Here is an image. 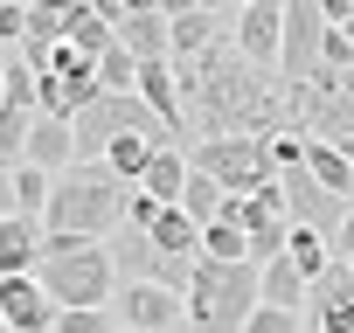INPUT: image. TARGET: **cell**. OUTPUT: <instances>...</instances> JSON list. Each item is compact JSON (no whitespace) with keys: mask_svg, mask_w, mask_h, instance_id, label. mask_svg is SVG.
Listing matches in <instances>:
<instances>
[{"mask_svg":"<svg viewBox=\"0 0 354 333\" xmlns=\"http://www.w3.org/2000/svg\"><path fill=\"white\" fill-rule=\"evenodd\" d=\"M181 91H188V125L202 139H278V132H299L292 91L236 56V28L202 63L181 70Z\"/></svg>","mask_w":354,"mask_h":333,"instance_id":"obj_1","label":"cell"},{"mask_svg":"<svg viewBox=\"0 0 354 333\" xmlns=\"http://www.w3.org/2000/svg\"><path fill=\"white\" fill-rule=\"evenodd\" d=\"M125 209H132V188L111 174V166L77 160L70 174H56V195H49L42 229L49 236H77V243H104V236L125 229Z\"/></svg>","mask_w":354,"mask_h":333,"instance_id":"obj_2","label":"cell"},{"mask_svg":"<svg viewBox=\"0 0 354 333\" xmlns=\"http://www.w3.org/2000/svg\"><path fill=\"white\" fill-rule=\"evenodd\" d=\"M35 278L49 285V298H56L63 312H111L118 264H111V250H104V243L49 236V250H42V271H35Z\"/></svg>","mask_w":354,"mask_h":333,"instance_id":"obj_3","label":"cell"},{"mask_svg":"<svg viewBox=\"0 0 354 333\" xmlns=\"http://www.w3.org/2000/svg\"><path fill=\"white\" fill-rule=\"evenodd\" d=\"M264 305L257 292V264H195V285H188V333H243L250 312Z\"/></svg>","mask_w":354,"mask_h":333,"instance_id":"obj_4","label":"cell"},{"mask_svg":"<svg viewBox=\"0 0 354 333\" xmlns=\"http://www.w3.org/2000/svg\"><path fill=\"white\" fill-rule=\"evenodd\" d=\"M188 166H195V174H209L230 202H250L257 188L278 181L264 139H195V146H188Z\"/></svg>","mask_w":354,"mask_h":333,"instance_id":"obj_5","label":"cell"},{"mask_svg":"<svg viewBox=\"0 0 354 333\" xmlns=\"http://www.w3.org/2000/svg\"><path fill=\"white\" fill-rule=\"evenodd\" d=\"M292 118L313 146H340L354 153V77L319 70L313 84H292Z\"/></svg>","mask_w":354,"mask_h":333,"instance_id":"obj_6","label":"cell"},{"mask_svg":"<svg viewBox=\"0 0 354 333\" xmlns=\"http://www.w3.org/2000/svg\"><path fill=\"white\" fill-rule=\"evenodd\" d=\"M326 70V15L319 0H285V56H278V84H313Z\"/></svg>","mask_w":354,"mask_h":333,"instance_id":"obj_7","label":"cell"},{"mask_svg":"<svg viewBox=\"0 0 354 333\" xmlns=\"http://www.w3.org/2000/svg\"><path fill=\"white\" fill-rule=\"evenodd\" d=\"M236 56L264 77H278L285 56V0H243L236 8Z\"/></svg>","mask_w":354,"mask_h":333,"instance_id":"obj_8","label":"cell"},{"mask_svg":"<svg viewBox=\"0 0 354 333\" xmlns=\"http://www.w3.org/2000/svg\"><path fill=\"white\" fill-rule=\"evenodd\" d=\"M111 28H118V49L146 63H174V21L167 8H146V0H132V8H111Z\"/></svg>","mask_w":354,"mask_h":333,"instance_id":"obj_9","label":"cell"},{"mask_svg":"<svg viewBox=\"0 0 354 333\" xmlns=\"http://www.w3.org/2000/svg\"><path fill=\"white\" fill-rule=\"evenodd\" d=\"M118 326L132 333H188V298L160 285H118Z\"/></svg>","mask_w":354,"mask_h":333,"instance_id":"obj_10","label":"cell"},{"mask_svg":"<svg viewBox=\"0 0 354 333\" xmlns=\"http://www.w3.org/2000/svg\"><path fill=\"white\" fill-rule=\"evenodd\" d=\"M167 21H174V70L202 63V56L236 28V15H230V8H167Z\"/></svg>","mask_w":354,"mask_h":333,"instance_id":"obj_11","label":"cell"},{"mask_svg":"<svg viewBox=\"0 0 354 333\" xmlns=\"http://www.w3.org/2000/svg\"><path fill=\"white\" fill-rule=\"evenodd\" d=\"M0 319H8L15 333H56L63 305L49 298L42 278H0Z\"/></svg>","mask_w":354,"mask_h":333,"instance_id":"obj_12","label":"cell"},{"mask_svg":"<svg viewBox=\"0 0 354 333\" xmlns=\"http://www.w3.org/2000/svg\"><path fill=\"white\" fill-rule=\"evenodd\" d=\"M306 333H354V271L333 264L306 292Z\"/></svg>","mask_w":354,"mask_h":333,"instance_id":"obj_13","label":"cell"},{"mask_svg":"<svg viewBox=\"0 0 354 333\" xmlns=\"http://www.w3.org/2000/svg\"><path fill=\"white\" fill-rule=\"evenodd\" d=\"M285 209H292V229H319V236L333 243V229H340V216H347L354 202H333L306 166H299V174H285Z\"/></svg>","mask_w":354,"mask_h":333,"instance_id":"obj_14","label":"cell"},{"mask_svg":"<svg viewBox=\"0 0 354 333\" xmlns=\"http://www.w3.org/2000/svg\"><path fill=\"white\" fill-rule=\"evenodd\" d=\"M49 250V229L35 216H0V278H35Z\"/></svg>","mask_w":354,"mask_h":333,"instance_id":"obj_15","label":"cell"},{"mask_svg":"<svg viewBox=\"0 0 354 333\" xmlns=\"http://www.w3.org/2000/svg\"><path fill=\"white\" fill-rule=\"evenodd\" d=\"M21 166H42V174H70V166H77V125H70V118H35Z\"/></svg>","mask_w":354,"mask_h":333,"instance_id":"obj_16","label":"cell"},{"mask_svg":"<svg viewBox=\"0 0 354 333\" xmlns=\"http://www.w3.org/2000/svg\"><path fill=\"white\" fill-rule=\"evenodd\" d=\"M188 181H195L188 146H160V153H153V166H146V181H139V195H146V202H160V209H181Z\"/></svg>","mask_w":354,"mask_h":333,"instance_id":"obj_17","label":"cell"},{"mask_svg":"<svg viewBox=\"0 0 354 333\" xmlns=\"http://www.w3.org/2000/svg\"><path fill=\"white\" fill-rule=\"evenodd\" d=\"M257 292H264V305H278V312H306V278H299V264L292 257H278V264H264L257 271Z\"/></svg>","mask_w":354,"mask_h":333,"instance_id":"obj_18","label":"cell"},{"mask_svg":"<svg viewBox=\"0 0 354 333\" xmlns=\"http://www.w3.org/2000/svg\"><path fill=\"white\" fill-rule=\"evenodd\" d=\"M306 174H313L333 202H354V153H340V146H313V153H306Z\"/></svg>","mask_w":354,"mask_h":333,"instance_id":"obj_19","label":"cell"},{"mask_svg":"<svg viewBox=\"0 0 354 333\" xmlns=\"http://www.w3.org/2000/svg\"><path fill=\"white\" fill-rule=\"evenodd\" d=\"M153 153H160V139H146V132H132V139H118L97 166H111V174L125 181V188H139L146 181V166H153Z\"/></svg>","mask_w":354,"mask_h":333,"instance_id":"obj_20","label":"cell"},{"mask_svg":"<svg viewBox=\"0 0 354 333\" xmlns=\"http://www.w3.org/2000/svg\"><path fill=\"white\" fill-rule=\"evenodd\" d=\"M285 257L299 264V278H306V285H319V278L333 271V243H326L319 229H292V243H285Z\"/></svg>","mask_w":354,"mask_h":333,"instance_id":"obj_21","label":"cell"},{"mask_svg":"<svg viewBox=\"0 0 354 333\" xmlns=\"http://www.w3.org/2000/svg\"><path fill=\"white\" fill-rule=\"evenodd\" d=\"M202 257H209V264H250V236L223 216V222H209V229H202Z\"/></svg>","mask_w":354,"mask_h":333,"instance_id":"obj_22","label":"cell"},{"mask_svg":"<svg viewBox=\"0 0 354 333\" xmlns=\"http://www.w3.org/2000/svg\"><path fill=\"white\" fill-rule=\"evenodd\" d=\"M49 195H56V174H42V166H15V209L21 216H49Z\"/></svg>","mask_w":354,"mask_h":333,"instance_id":"obj_23","label":"cell"},{"mask_svg":"<svg viewBox=\"0 0 354 333\" xmlns=\"http://www.w3.org/2000/svg\"><path fill=\"white\" fill-rule=\"evenodd\" d=\"M243 333H306V312H278V305H257Z\"/></svg>","mask_w":354,"mask_h":333,"instance_id":"obj_24","label":"cell"},{"mask_svg":"<svg viewBox=\"0 0 354 333\" xmlns=\"http://www.w3.org/2000/svg\"><path fill=\"white\" fill-rule=\"evenodd\" d=\"M56 333H118V319L111 312H63Z\"/></svg>","mask_w":354,"mask_h":333,"instance_id":"obj_25","label":"cell"},{"mask_svg":"<svg viewBox=\"0 0 354 333\" xmlns=\"http://www.w3.org/2000/svg\"><path fill=\"white\" fill-rule=\"evenodd\" d=\"M333 264H354V209H347L340 229H333Z\"/></svg>","mask_w":354,"mask_h":333,"instance_id":"obj_26","label":"cell"},{"mask_svg":"<svg viewBox=\"0 0 354 333\" xmlns=\"http://www.w3.org/2000/svg\"><path fill=\"white\" fill-rule=\"evenodd\" d=\"M8 56H15V49H8V42H0V63H8Z\"/></svg>","mask_w":354,"mask_h":333,"instance_id":"obj_27","label":"cell"},{"mask_svg":"<svg viewBox=\"0 0 354 333\" xmlns=\"http://www.w3.org/2000/svg\"><path fill=\"white\" fill-rule=\"evenodd\" d=\"M0 333H15V326H8V319H0Z\"/></svg>","mask_w":354,"mask_h":333,"instance_id":"obj_28","label":"cell"},{"mask_svg":"<svg viewBox=\"0 0 354 333\" xmlns=\"http://www.w3.org/2000/svg\"><path fill=\"white\" fill-rule=\"evenodd\" d=\"M347 271H354V264H347Z\"/></svg>","mask_w":354,"mask_h":333,"instance_id":"obj_29","label":"cell"}]
</instances>
